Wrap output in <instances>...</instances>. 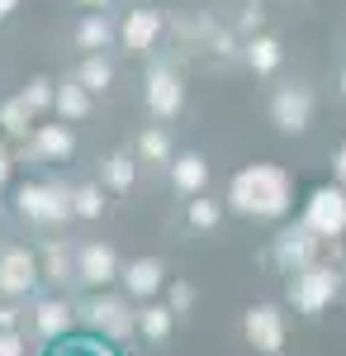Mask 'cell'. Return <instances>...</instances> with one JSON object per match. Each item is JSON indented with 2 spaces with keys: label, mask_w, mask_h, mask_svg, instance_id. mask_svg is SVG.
Masks as SVG:
<instances>
[{
  "label": "cell",
  "mask_w": 346,
  "mask_h": 356,
  "mask_svg": "<svg viewBox=\"0 0 346 356\" xmlns=\"http://www.w3.org/2000/svg\"><path fill=\"white\" fill-rule=\"evenodd\" d=\"M228 209L242 219L275 223L294 209V176L280 162H252L228 181Z\"/></svg>",
  "instance_id": "6da1fadb"
},
{
  "label": "cell",
  "mask_w": 346,
  "mask_h": 356,
  "mask_svg": "<svg viewBox=\"0 0 346 356\" xmlns=\"http://www.w3.org/2000/svg\"><path fill=\"white\" fill-rule=\"evenodd\" d=\"M76 314L85 318V328L100 332L105 342H129V337L138 332V314H133V304L124 300V295H109V285H105V290H95V295L81 304Z\"/></svg>",
  "instance_id": "7a4b0ae2"
},
{
  "label": "cell",
  "mask_w": 346,
  "mask_h": 356,
  "mask_svg": "<svg viewBox=\"0 0 346 356\" xmlns=\"http://www.w3.org/2000/svg\"><path fill=\"white\" fill-rule=\"evenodd\" d=\"M15 209L28 223L53 228V223L72 219V191H62L53 181H24V186H15Z\"/></svg>",
  "instance_id": "3957f363"
},
{
  "label": "cell",
  "mask_w": 346,
  "mask_h": 356,
  "mask_svg": "<svg viewBox=\"0 0 346 356\" xmlns=\"http://www.w3.org/2000/svg\"><path fill=\"white\" fill-rule=\"evenodd\" d=\"M342 295V275L332 271V266H322V261H308L304 271H294L290 280V300L299 314H308V318H318L327 304Z\"/></svg>",
  "instance_id": "277c9868"
},
{
  "label": "cell",
  "mask_w": 346,
  "mask_h": 356,
  "mask_svg": "<svg viewBox=\"0 0 346 356\" xmlns=\"http://www.w3.org/2000/svg\"><path fill=\"white\" fill-rule=\"evenodd\" d=\"M242 337H247L252 352H261V356H280L285 352L290 323H285L280 304H252V309L242 314Z\"/></svg>",
  "instance_id": "5b68a950"
},
{
  "label": "cell",
  "mask_w": 346,
  "mask_h": 356,
  "mask_svg": "<svg viewBox=\"0 0 346 356\" xmlns=\"http://www.w3.org/2000/svg\"><path fill=\"white\" fill-rule=\"evenodd\" d=\"M304 223L318 233V238H342L346 233V186L342 181H327L304 200Z\"/></svg>",
  "instance_id": "8992f818"
},
{
  "label": "cell",
  "mask_w": 346,
  "mask_h": 356,
  "mask_svg": "<svg viewBox=\"0 0 346 356\" xmlns=\"http://www.w3.org/2000/svg\"><path fill=\"white\" fill-rule=\"evenodd\" d=\"M270 124H275L280 134L299 138L308 124H313V90H308L304 81L275 86V95H270Z\"/></svg>",
  "instance_id": "52a82bcc"
},
{
  "label": "cell",
  "mask_w": 346,
  "mask_h": 356,
  "mask_svg": "<svg viewBox=\"0 0 346 356\" xmlns=\"http://www.w3.org/2000/svg\"><path fill=\"white\" fill-rule=\"evenodd\" d=\"M142 100H147V110L157 114V119H176V114L186 110V81H181V72L166 67V62H152L147 76H142Z\"/></svg>",
  "instance_id": "ba28073f"
},
{
  "label": "cell",
  "mask_w": 346,
  "mask_h": 356,
  "mask_svg": "<svg viewBox=\"0 0 346 356\" xmlns=\"http://www.w3.org/2000/svg\"><path fill=\"white\" fill-rule=\"evenodd\" d=\"M38 280H43L38 252H28V247H5V252H0V295H5V300L28 295Z\"/></svg>",
  "instance_id": "9c48e42d"
},
{
  "label": "cell",
  "mask_w": 346,
  "mask_h": 356,
  "mask_svg": "<svg viewBox=\"0 0 346 356\" xmlns=\"http://www.w3.org/2000/svg\"><path fill=\"white\" fill-rule=\"evenodd\" d=\"M318 243H322V238L299 219V223H290V228H280V238H275L270 252H275V261L294 275V271H304L308 261H318Z\"/></svg>",
  "instance_id": "30bf717a"
},
{
  "label": "cell",
  "mask_w": 346,
  "mask_h": 356,
  "mask_svg": "<svg viewBox=\"0 0 346 356\" xmlns=\"http://www.w3.org/2000/svg\"><path fill=\"white\" fill-rule=\"evenodd\" d=\"M119 271H124V261H119V252H114L109 243H85L76 252V280H85L90 290L114 285V280H119Z\"/></svg>",
  "instance_id": "8fae6325"
},
{
  "label": "cell",
  "mask_w": 346,
  "mask_h": 356,
  "mask_svg": "<svg viewBox=\"0 0 346 356\" xmlns=\"http://www.w3.org/2000/svg\"><path fill=\"white\" fill-rule=\"evenodd\" d=\"M24 143H28V152H33V162H67L76 152V134H72L67 119L62 124H33V134Z\"/></svg>",
  "instance_id": "7c38bea8"
},
{
  "label": "cell",
  "mask_w": 346,
  "mask_h": 356,
  "mask_svg": "<svg viewBox=\"0 0 346 356\" xmlns=\"http://www.w3.org/2000/svg\"><path fill=\"white\" fill-rule=\"evenodd\" d=\"M119 285H124V295L129 300H157L161 290H166V271H161L157 257H138V261H129L124 271H119Z\"/></svg>",
  "instance_id": "4fadbf2b"
},
{
  "label": "cell",
  "mask_w": 346,
  "mask_h": 356,
  "mask_svg": "<svg viewBox=\"0 0 346 356\" xmlns=\"http://www.w3.org/2000/svg\"><path fill=\"white\" fill-rule=\"evenodd\" d=\"M157 38H161V15L157 10H129V15H124V24H119L124 53L147 57L152 48H157Z\"/></svg>",
  "instance_id": "5bb4252c"
},
{
  "label": "cell",
  "mask_w": 346,
  "mask_h": 356,
  "mask_svg": "<svg viewBox=\"0 0 346 356\" xmlns=\"http://www.w3.org/2000/svg\"><path fill=\"white\" fill-rule=\"evenodd\" d=\"M166 171H171V186L181 195H204V186H209V162L199 152H176Z\"/></svg>",
  "instance_id": "9a60e30c"
},
{
  "label": "cell",
  "mask_w": 346,
  "mask_h": 356,
  "mask_svg": "<svg viewBox=\"0 0 346 356\" xmlns=\"http://www.w3.org/2000/svg\"><path fill=\"white\" fill-rule=\"evenodd\" d=\"M72 323H76V309L67 300H38V309H33V328H38V337H48V342L67 337Z\"/></svg>",
  "instance_id": "2e32d148"
},
{
  "label": "cell",
  "mask_w": 346,
  "mask_h": 356,
  "mask_svg": "<svg viewBox=\"0 0 346 356\" xmlns=\"http://www.w3.org/2000/svg\"><path fill=\"white\" fill-rule=\"evenodd\" d=\"M242 57H247V67H252L256 76H275L280 62H285V48H280V38H270V33H252V38L242 43Z\"/></svg>",
  "instance_id": "e0dca14e"
},
{
  "label": "cell",
  "mask_w": 346,
  "mask_h": 356,
  "mask_svg": "<svg viewBox=\"0 0 346 356\" xmlns=\"http://www.w3.org/2000/svg\"><path fill=\"white\" fill-rule=\"evenodd\" d=\"M38 271H43V280H53V285H67L72 275H76V252L67 243H43V252H38Z\"/></svg>",
  "instance_id": "ac0fdd59"
},
{
  "label": "cell",
  "mask_w": 346,
  "mask_h": 356,
  "mask_svg": "<svg viewBox=\"0 0 346 356\" xmlns=\"http://www.w3.org/2000/svg\"><path fill=\"white\" fill-rule=\"evenodd\" d=\"M33 124H38V110L28 105L24 95H10V100L0 105V134L5 138H28Z\"/></svg>",
  "instance_id": "d6986e66"
},
{
  "label": "cell",
  "mask_w": 346,
  "mask_h": 356,
  "mask_svg": "<svg viewBox=\"0 0 346 356\" xmlns=\"http://www.w3.org/2000/svg\"><path fill=\"white\" fill-rule=\"evenodd\" d=\"M90 100H95V95H90V90H85V86H81L76 76H72V81H62V86H57L53 110H57V119H67V124H81V119L90 114Z\"/></svg>",
  "instance_id": "ffe728a7"
},
{
  "label": "cell",
  "mask_w": 346,
  "mask_h": 356,
  "mask_svg": "<svg viewBox=\"0 0 346 356\" xmlns=\"http://www.w3.org/2000/svg\"><path fill=\"white\" fill-rule=\"evenodd\" d=\"M176 328V314H171V304H157V300H142L138 309V332L147 337V342H166Z\"/></svg>",
  "instance_id": "44dd1931"
},
{
  "label": "cell",
  "mask_w": 346,
  "mask_h": 356,
  "mask_svg": "<svg viewBox=\"0 0 346 356\" xmlns=\"http://www.w3.org/2000/svg\"><path fill=\"white\" fill-rule=\"evenodd\" d=\"M171 157H176V143H171L166 129H142V134H138V162L171 166Z\"/></svg>",
  "instance_id": "7402d4cb"
},
{
  "label": "cell",
  "mask_w": 346,
  "mask_h": 356,
  "mask_svg": "<svg viewBox=\"0 0 346 356\" xmlns=\"http://www.w3.org/2000/svg\"><path fill=\"white\" fill-rule=\"evenodd\" d=\"M133 181H138V157H133V152H114V157L105 162V191L129 195V191H133Z\"/></svg>",
  "instance_id": "603a6c76"
},
{
  "label": "cell",
  "mask_w": 346,
  "mask_h": 356,
  "mask_svg": "<svg viewBox=\"0 0 346 356\" xmlns=\"http://www.w3.org/2000/svg\"><path fill=\"white\" fill-rule=\"evenodd\" d=\"M109 38H114V24H109L100 10H90V15L76 24V43L85 48V53H100V48H109Z\"/></svg>",
  "instance_id": "cb8c5ba5"
},
{
  "label": "cell",
  "mask_w": 346,
  "mask_h": 356,
  "mask_svg": "<svg viewBox=\"0 0 346 356\" xmlns=\"http://www.w3.org/2000/svg\"><path fill=\"white\" fill-rule=\"evenodd\" d=\"M76 81L90 90V95H105L109 86H114V67L105 62V53H85V62H81Z\"/></svg>",
  "instance_id": "d4e9b609"
},
{
  "label": "cell",
  "mask_w": 346,
  "mask_h": 356,
  "mask_svg": "<svg viewBox=\"0 0 346 356\" xmlns=\"http://www.w3.org/2000/svg\"><path fill=\"white\" fill-rule=\"evenodd\" d=\"M72 214L100 219V214H105V186H76V191H72Z\"/></svg>",
  "instance_id": "484cf974"
},
{
  "label": "cell",
  "mask_w": 346,
  "mask_h": 356,
  "mask_svg": "<svg viewBox=\"0 0 346 356\" xmlns=\"http://www.w3.org/2000/svg\"><path fill=\"white\" fill-rule=\"evenodd\" d=\"M186 219H190V228L209 233V228H218V223H223V204H218V200H190Z\"/></svg>",
  "instance_id": "4316f807"
},
{
  "label": "cell",
  "mask_w": 346,
  "mask_h": 356,
  "mask_svg": "<svg viewBox=\"0 0 346 356\" xmlns=\"http://www.w3.org/2000/svg\"><path fill=\"white\" fill-rule=\"evenodd\" d=\"M19 95L43 114V110H53V100H57V81H48V76H28V86L19 90Z\"/></svg>",
  "instance_id": "83f0119b"
},
{
  "label": "cell",
  "mask_w": 346,
  "mask_h": 356,
  "mask_svg": "<svg viewBox=\"0 0 346 356\" xmlns=\"http://www.w3.org/2000/svg\"><path fill=\"white\" fill-rule=\"evenodd\" d=\"M166 304H171L176 318H186L190 309H195V285L190 280H166Z\"/></svg>",
  "instance_id": "f1b7e54d"
},
{
  "label": "cell",
  "mask_w": 346,
  "mask_h": 356,
  "mask_svg": "<svg viewBox=\"0 0 346 356\" xmlns=\"http://www.w3.org/2000/svg\"><path fill=\"white\" fill-rule=\"evenodd\" d=\"M0 356H28L19 328H0Z\"/></svg>",
  "instance_id": "f546056e"
},
{
  "label": "cell",
  "mask_w": 346,
  "mask_h": 356,
  "mask_svg": "<svg viewBox=\"0 0 346 356\" xmlns=\"http://www.w3.org/2000/svg\"><path fill=\"white\" fill-rule=\"evenodd\" d=\"M261 19H266V10L252 0V5H242V33H261Z\"/></svg>",
  "instance_id": "4dcf8cb0"
},
{
  "label": "cell",
  "mask_w": 346,
  "mask_h": 356,
  "mask_svg": "<svg viewBox=\"0 0 346 356\" xmlns=\"http://www.w3.org/2000/svg\"><path fill=\"white\" fill-rule=\"evenodd\" d=\"M213 53H218V57H238L242 48H238V38H233L228 29H218V33H213Z\"/></svg>",
  "instance_id": "1f68e13d"
},
{
  "label": "cell",
  "mask_w": 346,
  "mask_h": 356,
  "mask_svg": "<svg viewBox=\"0 0 346 356\" xmlns=\"http://www.w3.org/2000/svg\"><path fill=\"white\" fill-rule=\"evenodd\" d=\"M332 181H342V186H346V147L332 152Z\"/></svg>",
  "instance_id": "d6a6232c"
},
{
  "label": "cell",
  "mask_w": 346,
  "mask_h": 356,
  "mask_svg": "<svg viewBox=\"0 0 346 356\" xmlns=\"http://www.w3.org/2000/svg\"><path fill=\"white\" fill-rule=\"evenodd\" d=\"M19 318H24V314H19L15 304H5V309H0V328H19Z\"/></svg>",
  "instance_id": "836d02e7"
},
{
  "label": "cell",
  "mask_w": 346,
  "mask_h": 356,
  "mask_svg": "<svg viewBox=\"0 0 346 356\" xmlns=\"http://www.w3.org/2000/svg\"><path fill=\"white\" fill-rule=\"evenodd\" d=\"M10 166H15V157H10V152H5V147H0V186H5V181H10Z\"/></svg>",
  "instance_id": "e575fe53"
},
{
  "label": "cell",
  "mask_w": 346,
  "mask_h": 356,
  "mask_svg": "<svg viewBox=\"0 0 346 356\" xmlns=\"http://www.w3.org/2000/svg\"><path fill=\"white\" fill-rule=\"evenodd\" d=\"M15 10H19V0H0V19H10Z\"/></svg>",
  "instance_id": "d590c367"
},
{
  "label": "cell",
  "mask_w": 346,
  "mask_h": 356,
  "mask_svg": "<svg viewBox=\"0 0 346 356\" xmlns=\"http://www.w3.org/2000/svg\"><path fill=\"white\" fill-rule=\"evenodd\" d=\"M81 5H85V10H105L109 0H81Z\"/></svg>",
  "instance_id": "8d00e7d4"
},
{
  "label": "cell",
  "mask_w": 346,
  "mask_h": 356,
  "mask_svg": "<svg viewBox=\"0 0 346 356\" xmlns=\"http://www.w3.org/2000/svg\"><path fill=\"white\" fill-rule=\"evenodd\" d=\"M337 81H342V95H346V72H342V76H337Z\"/></svg>",
  "instance_id": "74e56055"
}]
</instances>
